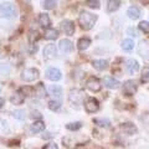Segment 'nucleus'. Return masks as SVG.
<instances>
[{
  "label": "nucleus",
  "mask_w": 149,
  "mask_h": 149,
  "mask_svg": "<svg viewBox=\"0 0 149 149\" xmlns=\"http://www.w3.org/2000/svg\"><path fill=\"white\" fill-rule=\"evenodd\" d=\"M96 21H97V15H93V14L88 13V11H81L80 16H78V24L86 31L93 29Z\"/></svg>",
  "instance_id": "f257e3e1"
},
{
  "label": "nucleus",
  "mask_w": 149,
  "mask_h": 149,
  "mask_svg": "<svg viewBox=\"0 0 149 149\" xmlns=\"http://www.w3.org/2000/svg\"><path fill=\"white\" fill-rule=\"evenodd\" d=\"M85 101V92L82 90H71L68 93V102L73 107H78Z\"/></svg>",
  "instance_id": "f03ea898"
},
{
  "label": "nucleus",
  "mask_w": 149,
  "mask_h": 149,
  "mask_svg": "<svg viewBox=\"0 0 149 149\" xmlns=\"http://www.w3.org/2000/svg\"><path fill=\"white\" fill-rule=\"evenodd\" d=\"M16 15V8L11 3H3L0 5V17L10 19Z\"/></svg>",
  "instance_id": "7ed1b4c3"
},
{
  "label": "nucleus",
  "mask_w": 149,
  "mask_h": 149,
  "mask_svg": "<svg viewBox=\"0 0 149 149\" xmlns=\"http://www.w3.org/2000/svg\"><path fill=\"white\" fill-rule=\"evenodd\" d=\"M40 76V72L37 68H25L21 73V80H24L26 82H32L37 80Z\"/></svg>",
  "instance_id": "20e7f679"
},
{
  "label": "nucleus",
  "mask_w": 149,
  "mask_h": 149,
  "mask_svg": "<svg viewBox=\"0 0 149 149\" xmlns=\"http://www.w3.org/2000/svg\"><path fill=\"white\" fill-rule=\"evenodd\" d=\"M137 82L134 81V80H128V81H125L123 83V93L125 96H133L134 93L137 92Z\"/></svg>",
  "instance_id": "39448f33"
},
{
  "label": "nucleus",
  "mask_w": 149,
  "mask_h": 149,
  "mask_svg": "<svg viewBox=\"0 0 149 149\" xmlns=\"http://www.w3.org/2000/svg\"><path fill=\"white\" fill-rule=\"evenodd\" d=\"M85 109L87 113H95V112L100 109V102L96 98H93V97H90V98H87L85 103Z\"/></svg>",
  "instance_id": "423d86ee"
},
{
  "label": "nucleus",
  "mask_w": 149,
  "mask_h": 149,
  "mask_svg": "<svg viewBox=\"0 0 149 149\" xmlns=\"http://www.w3.org/2000/svg\"><path fill=\"white\" fill-rule=\"evenodd\" d=\"M86 87L92 92H100L102 88V85H101V81L98 78L92 76L86 81Z\"/></svg>",
  "instance_id": "0eeeda50"
},
{
  "label": "nucleus",
  "mask_w": 149,
  "mask_h": 149,
  "mask_svg": "<svg viewBox=\"0 0 149 149\" xmlns=\"http://www.w3.org/2000/svg\"><path fill=\"white\" fill-rule=\"evenodd\" d=\"M57 56V49L54 44H49L45 46L44 49V58L45 60H51V58H55Z\"/></svg>",
  "instance_id": "6e6552de"
},
{
  "label": "nucleus",
  "mask_w": 149,
  "mask_h": 149,
  "mask_svg": "<svg viewBox=\"0 0 149 149\" xmlns=\"http://www.w3.org/2000/svg\"><path fill=\"white\" fill-rule=\"evenodd\" d=\"M60 27H61V30L66 35H68V36H71V35L74 34V24L71 20H63V21H61Z\"/></svg>",
  "instance_id": "1a4fd4ad"
},
{
  "label": "nucleus",
  "mask_w": 149,
  "mask_h": 149,
  "mask_svg": "<svg viewBox=\"0 0 149 149\" xmlns=\"http://www.w3.org/2000/svg\"><path fill=\"white\" fill-rule=\"evenodd\" d=\"M46 77H47L50 81H60L61 80V77H62V73H61V71H60L58 68L51 67V68H49L47 71H46Z\"/></svg>",
  "instance_id": "9d476101"
},
{
  "label": "nucleus",
  "mask_w": 149,
  "mask_h": 149,
  "mask_svg": "<svg viewBox=\"0 0 149 149\" xmlns=\"http://www.w3.org/2000/svg\"><path fill=\"white\" fill-rule=\"evenodd\" d=\"M120 129H122L125 134H128V136H133V134H137V132H138V128L136 127V124L132 122L122 123L120 124Z\"/></svg>",
  "instance_id": "9b49d317"
},
{
  "label": "nucleus",
  "mask_w": 149,
  "mask_h": 149,
  "mask_svg": "<svg viewBox=\"0 0 149 149\" xmlns=\"http://www.w3.org/2000/svg\"><path fill=\"white\" fill-rule=\"evenodd\" d=\"M138 52L143 58L149 60V42L148 41H141L138 46Z\"/></svg>",
  "instance_id": "f8f14e48"
},
{
  "label": "nucleus",
  "mask_w": 149,
  "mask_h": 149,
  "mask_svg": "<svg viewBox=\"0 0 149 149\" xmlns=\"http://www.w3.org/2000/svg\"><path fill=\"white\" fill-rule=\"evenodd\" d=\"M49 92L50 95H52L55 97V101H61L62 97V87L58 85H51L49 87Z\"/></svg>",
  "instance_id": "ddd939ff"
},
{
  "label": "nucleus",
  "mask_w": 149,
  "mask_h": 149,
  "mask_svg": "<svg viewBox=\"0 0 149 149\" xmlns=\"http://www.w3.org/2000/svg\"><path fill=\"white\" fill-rule=\"evenodd\" d=\"M125 70H127V71H128L130 74L138 72V70H139V63H138V61H137V60H134V58L128 60V61L125 62Z\"/></svg>",
  "instance_id": "4468645a"
},
{
  "label": "nucleus",
  "mask_w": 149,
  "mask_h": 149,
  "mask_svg": "<svg viewBox=\"0 0 149 149\" xmlns=\"http://www.w3.org/2000/svg\"><path fill=\"white\" fill-rule=\"evenodd\" d=\"M58 46H60V50H61L62 52H65V54H70L73 50V44L68 39L61 40L60 41V44H58Z\"/></svg>",
  "instance_id": "2eb2a0df"
},
{
  "label": "nucleus",
  "mask_w": 149,
  "mask_h": 149,
  "mask_svg": "<svg viewBox=\"0 0 149 149\" xmlns=\"http://www.w3.org/2000/svg\"><path fill=\"white\" fill-rule=\"evenodd\" d=\"M103 83L107 88H111V90H116V88H118L120 86L118 80H114L113 77H109V76H106L103 78Z\"/></svg>",
  "instance_id": "dca6fc26"
},
{
  "label": "nucleus",
  "mask_w": 149,
  "mask_h": 149,
  "mask_svg": "<svg viewBox=\"0 0 149 149\" xmlns=\"http://www.w3.org/2000/svg\"><path fill=\"white\" fill-rule=\"evenodd\" d=\"M25 101V96L22 95V93L20 91H16L14 95L10 97V102L13 104H15V106H19V104H22V102Z\"/></svg>",
  "instance_id": "f3484780"
},
{
  "label": "nucleus",
  "mask_w": 149,
  "mask_h": 149,
  "mask_svg": "<svg viewBox=\"0 0 149 149\" xmlns=\"http://www.w3.org/2000/svg\"><path fill=\"white\" fill-rule=\"evenodd\" d=\"M92 66L98 71H103V70L108 68V61L107 60H95L92 61Z\"/></svg>",
  "instance_id": "a211bd4d"
},
{
  "label": "nucleus",
  "mask_w": 149,
  "mask_h": 149,
  "mask_svg": "<svg viewBox=\"0 0 149 149\" xmlns=\"http://www.w3.org/2000/svg\"><path fill=\"white\" fill-rule=\"evenodd\" d=\"M44 129H45V123L42 120H35V123H32L30 127V132L31 133H40V132H42Z\"/></svg>",
  "instance_id": "6ab92c4d"
},
{
  "label": "nucleus",
  "mask_w": 149,
  "mask_h": 149,
  "mask_svg": "<svg viewBox=\"0 0 149 149\" xmlns=\"http://www.w3.org/2000/svg\"><path fill=\"white\" fill-rule=\"evenodd\" d=\"M127 15L129 19H132V20H137L141 16V10L137 8V6H130L128 10H127Z\"/></svg>",
  "instance_id": "aec40b11"
},
{
  "label": "nucleus",
  "mask_w": 149,
  "mask_h": 149,
  "mask_svg": "<svg viewBox=\"0 0 149 149\" xmlns=\"http://www.w3.org/2000/svg\"><path fill=\"white\" fill-rule=\"evenodd\" d=\"M39 22L40 25L42 27H46V29H49L50 25H51V20L47 14H40L39 15Z\"/></svg>",
  "instance_id": "412c9836"
},
{
  "label": "nucleus",
  "mask_w": 149,
  "mask_h": 149,
  "mask_svg": "<svg viewBox=\"0 0 149 149\" xmlns=\"http://www.w3.org/2000/svg\"><path fill=\"white\" fill-rule=\"evenodd\" d=\"M119 6H120V1H118V0H109L107 3V11L114 13L116 10H118Z\"/></svg>",
  "instance_id": "4be33fe9"
},
{
  "label": "nucleus",
  "mask_w": 149,
  "mask_h": 149,
  "mask_svg": "<svg viewBox=\"0 0 149 149\" xmlns=\"http://www.w3.org/2000/svg\"><path fill=\"white\" fill-rule=\"evenodd\" d=\"M57 37H58V31L57 30L51 29V27L46 29V31H45V39L46 40H56Z\"/></svg>",
  "instance_id": "5701e85b"
},
{
  "label": "nucleus",
  "mask_w": 149,
  "mask_h": 149,
  "mask_svg": "<svg viewBox=\"0 0 149 149\" xmlns=\"http://www.w3.org/2000/svg\"><path fill=\"white\" fill-rule=\"evenodd\" d=\"M91 45V40L88 39V37H82V39L78 40V42H77V47L80 51H83V50H86L88 49V46Z\"/></svg>",
  "instance_id": "b1692460"
},
{
  "label": "nucleus",
  "mask_w": 149,
  "mask_h": 149,
  "mask_svg": "<svg viewBox=\"0 0 149 149\" xmlns=\"http://www.w3.org/2000/svg\"><path fill=\"white\" fill-rule=\"evenodd\" d=\"M93 123L100 125V127H103V128L111 127V120L108 118H96V119H93Z\"/></svg>",
  "instance_id": "393cba45"
},
{
  "label": "nucleus",
  "mask_w": 149,
  "mask_h": 149,
  "mask_svg": "<svg viewBox=\"0 0 149 149\" xmlns=\"http://www.w3.org/2000/svg\"><path fill=\"white\" fill-rule=\"evenodd\" d=\"M122 49L124 51H132L134 49V42L130 39H125L122 41Z\"/></svg>",
  "instance_id": "a878e982"
},
{
  "label": "nucleus",
  "mask_w": 149,
  "mask_h": 149,
  "mask_svg": "<svg viewBox=\"0 0 149 149\" xmlns=\"http://www.w3.org/2000/svg\"><path fill=\"white\" fill-rule=\"evenodd\" d=\"M34 91H35L37 97H45L46 96V90L44 87V83H39V85L34 88Z\"/></svg>",
  "instance_id": "bb28decb"
},
{
  "label": "nucleus",
  "mask_w": 149,
  "mask_h": 149,
  "mask_svg": "<svg viewBox=\"0 0 149 149\" xmlns=\"http://www.w3.org/2000/svg\"><path fill=\"white\" fill-rule=\"evenodd\" d=\"M57 5V3L54 1V0H46V1H42V6L46 10H51V9H55V6Z\"/></svg>",
  "instance_id": "cd10ccee"
},
{
  "label": "nucleus",
  "mask_w": 149,
  "mask_h": 149,
  "mask_svg": "<svg viewBox=\"0 0 149 149\" xmlns=\"http://www.w3.org/2000/svg\"><path fill=\"white\" fill-rule=\"evenodd\" d=\"M66 128L68 130H78V129H81L82 128V123L81 122H74V123H68L66 124Z\"/></svg>",
  "instance_id": "c85d7f7f"
},
{
  "label": "nucleus",
  "mask_w": 149,
  "mask_h": 149,
  "mask_svg": "<svg viewBox=\"0 0 149 149\" xmlns=\"http://www.w3.org/2000/svg\"><path fill=\"white\" fill-rule=\"evenodd\" d=\"M141 81H142V82H144V83H149V66L144 67L143 72H142Z\"/></svg>",
  "instance_id": "c756f323"
},
{
  "label": "nucleus",
  "mask_w": 149,
  "mask_h": 149,
  "mask_svg": "<svg viewBox=\"0 0 149 149\" xmlns=\"http://www.w3.org/2000/svg\"><path fill=\"white\" fill-rule=\"evenodd\" d=\"M60 107H61V101H55V100H52V101L49 102V108L51 111H57Z\"/></svg>",
  "instance_id": "7c9ffc66"
},
{
  "label": "nucleus",
  "mask_w": 149,
  "mask_h": 149,
  "mask_svg": "<svg viewBox=\"0 0 149 149\" xmlns=\"http://www.w3.org/2000/svg\"><path fill=\"white\" fill-rule=\"evenodd\" d=\"M138 27H139V30L144 32V34H149V22L148 21H141Z\"/></svg>",
  "instance_id": "2f4dec72"
},
{
  "label": "nucleus",
  "mask_w": 149,
  "mask_h": 149,
  "mask_svg": "<svg viewBox=\"0 0 149 149\" xmlns=\"http://www.w3.org/2000/svg\"><path fill=\"white\" fill-rule=\"evenodd\" d=\"M19 91H20L25 97H27V96H30V95H31V92L34 91V88H32V87H27V86H26V87H21Z\"/></svg>",
  "instance_id": "473e14b6"
},
{
  "label": "nucleus",
  "mask_w": 149,
  "mask_h": 149,
  "mask_svg": "<svg viewBox=\"0 0 149 149\" xmlns=\"http://www.w3.org/2000/svg\"><path fill=\"white\" fill-rule=\"evenodd\" d=\"M14 117H15L16 119H25V111H22V109H17L14 112Z\"/></svg>",
  "instance_id": "72a5a7b5"
},
{
  "label": "nucleus",
  "mask_w": 149,
  "mask_h": 149,
  "mask_svg": "<svg viewBox=\"0 0 149 149\" xmlns=\"http://www.w3.org/2000/svg\"><path fill=\"white\" fill-rule=\"evenodd\" d=\"M40 39V36H39V34H37V31H30V35H29V40H30V42L32 44L34 41H37Z\"/></svg>",
  "instance_id": "f704fd0d"
},
{
  "label": "nucleus",
  "mask_w": 149,
  "mask_h": 149,
  "mask_svg": "<svg viewBox=\"0 0 149 149\" xmlns=\"http://www.w3.org/2000/svg\"><path fill=\"white\" fill-rule=\"evenodd\" d=\"M86 4L92 9H100V1H93V0H88Z\"/></svg>",
  "instance_id": "c9c22d12"
},
{
  "label": "nucleus",
  "mask_w": 149,
  "mask_h": 149,
  "mask_svg": "<svg viewBox=\"0 0 149 149\" xmlns=\"http://www.w3.org/2000/svg\"><path fill=\"white\" fill-rule=\"evenodd\" d=\"M31 118H39L40 120H41V118H42V116H41V113H40V112L39 111H32L31 112Z\"/></svg>",
  "instance_id": "e433bc0d"
},
{
  "label": "nucleus",
  "mask_w": 149,
  "mask_h": 149,
  "mask_svg": "<svg viewBox=\"0 0 149 149\" xmlns=\"http://www.w3.org/2000/svg\"><path fill=\"white\" fill-rule=\"evenodd\" d=\"M42 149H58V147L56 146L55 143H50V144H47V146H45Z\"/></svg>",
  "instance_id": "4c0bfd02"
},
{
  "label": "nucleus",
  "mask_w": 149,
  "mask_h": 149,
  "mask_svg": "<svg viewBox=\"0 0 149 149\" xmlns=\"http://www.w3.org/2000/svg\"><path fill=\"white\" fill-rule=\"evenodd\" d=\"M128 34H129L130 36H134V37H136V36H137V30L134 29V27H129V29H128Z\"/></svg>",
  "instance_id": "58836bf2"
},
{
  "label": "nucleus",
  "mask_w": 149,
  "mask_h": 149,
  "mask_svg": "<svg viewBox=\"0 0 149 149\" xmlns=\"http://www.w3.org/2000/svg\"><path fill=\"white\" fill-rule=\"evenodd\" d=\"M4 103H5V100H4V98H1V97H0V108H1V107L4 106Z\"/></svg>",
  "instance_id": "ea45409f"
},
{
  "label": "nucleus",
  "mask_w": 149,
  "mask_h": 149,
  "mask_svg": "<svg viewBox=\"0 0 149 149\" xmlns=\"http://www.w3.org/2000/svg\"><path fill=\"white\" fill-rule=\"evenodd\" d=\"M1 56H3V51H1V49H0V58H1Z\"/></svg>",
  "instance_id": "a19ab883"
},
{
  "label": "nucleus",
  "mask_w": 149,
  "mask_h": 149,
  "mask_svg": "<svg viewBox=\"0 0 149 149\" xmlns=\"http://www.w3.org/2000/svg\"><path fill=\"white\" fill-rule=\"evenodd\" d=\"M0 91H1V88H0Z\"/></svg>",
  "instance_id": "79ce46f5"
}]
</instances>
